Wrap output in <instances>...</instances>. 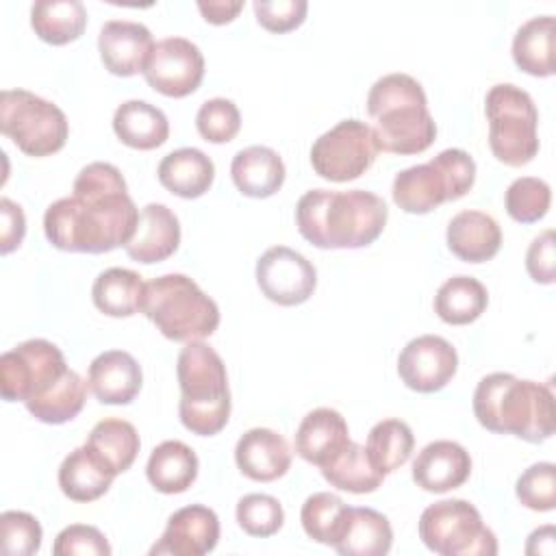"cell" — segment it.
I'll use <instances>...</instances> for the list:
<instances>
[{
    "mask_svg": "<svg viewBox=\"0 0 556 556\" xmlns=\"http://www.w3.org/2000/svg\"><path fill=\"white\" fill-rule=\"evenodd\" d=\"M378 152L371 126L352 117L315 139L311 165L317 176L330 182H348L363 176L374 165Z\"/></svg>",
    "mask_w": 556,
    "mask_h": 556,
    "instance_id": "cell-11",
    "label": "cell"
},
{
    "mask_svg": "<svg viewBox=\"0 0 556 556\" xmlns=\"http://www.w3.org/2000/svg\"><path fill=\"white\" fill-rule=\"evenodd\" d=\"M489 119V148L508 165H528L539 152V113L530 93L513 83L493 85L484 98Z\"/></svg>",
    "mask_w": 556,
    "mask_h": 556,
    "instance_id": "cell-8",
    "label": "cell"
},
{
    "mask_svg": "<svg viewBox=\"0 0 556 556\" xmlns=\"http://www.w3.org/2000/svg\"><path fill=\"white\" fill-rule=\"evenodd\" d=\"M176 376L182 426L198 437L222 432L230 419V389L222 356L204 341H189L178 354Z\"/></svg>",
    "mask_w": 556,
    "mask_h": 556,
    "instance_id": "cell-5",
    "label": "cell"
},
{
    "mask_svg": "<svg viewBox=\"0 0 556 556\" xmlns=\"http://www.w3.org/2000/svg\"><path fill=\"white\" fill-rule=\"evenodd\" d=\"M554 26L552 15H536L519 26L513 37V61L521 72L539 78H547L556 72Z\"/></svg>",
    "mask_w": 556,
    "mask_h": 556,
    "instance_id": "cell-30",
    "label": "cell"
},
{
    "mask_svg": "<svg viewBox=\"0 0 556 556\" xmlns=\"http://www.w3.org/2000/svg\"><path fill=\"white\" fill-rule=\"evenodd\" d=\"M0 252L11 254L17 250L26 235V217L20 204L9 198L0 200Z\"/></svg>",
    "mask_w": 556,
    "mask_h": 556,
    "instance_id": "cell-47",
    "label": "cell"
},
{
    "mask_svg": "<svg viewBox=\"0 0 556 556\" xmlns=\"http://www.w3.org/2000/svg\"><path fill=\"white\" fill-rule=\"evenodd\" d=\"M476 182V161L460 148H447L428 163L402 169L393 178V202L410 215H426L443 202L460 200Z\"/></svg>",
    "mask_w": 556,
    "mask_h": 556,
    "instance_id": "cell-7",
    "label": "cell"
},
{
    "mask_svg": "<svg viewBox=\"0 0 556 556\" xmlns=\"http://www.w3.org/2000/svg\"><path fill=\"white\" fill-rule=\"evenodd\" d=\"M87 387L89 384L74 369H67L48 391L24 404L37 421L59 426L78 417L87 400Z\"/></svg>",
    "mask_w": 556,
    "mask_h": 556,
    "instance_id": "cell-36",
    "label": "cell"
},
{
    "mask_svg": "<svg viewBox=\"0 0 556 556\" xmlns=\"http://www.w3.org/2000/svg\"><path fill=\"white\" fill-rule=\"evenodd\" d=\"M219 541V519L215 510L202 504L178 508L165 526L161 539L152 545L150 554L161 556H202L215 549Z\"/></svg>",
    "mask_w": 556,
    "mask_h": 556,
    "instance_id": "cell-16",
    "label": "cell"
},
{
    "mask_svg": "<svg viewBox=\"0 0 556 556\" xmlns=\"http://www.w3.org/2000/svg\"><path fill=\"white\" fill-rule=\"evenodd\" d=\"M70 367L46 339H28L0 356V393L7 402H28L48 391Z\"/></svg>",
    "mask_w": 556,
    "mask_h": 556,
    "instance_id": "cell-12",
    "label": "cell"
},
{
    "mask_svg": "<svg viewBox=\"0 0 556 556\" xmlns=\"http://www.w3.org/2000/svg\"><path fill=\"white\" fill-rule=\"evenodd\" d=\"M237 523L250 536H274L285 523L282 504L274 495L265 493L243 495L237 502Z\"/></svg>",
    "mask_w": 556,
    "mask_h": 556,
    "instance_id": "cell-40",
    "label": "cell"
},
{
    "mask_svg": "<svg viewBox=\"0 0 556 556\" xmlns=\"http://www.w3.org/2000/svg\"><path fill=\"white\" fill-rule=\"evenodd\" d=\"M378 150L389 154H419L437 139V124L419 80L393 72L378 78L367 93Z\"/></svg>",
    "mask_w": 556,
    "mask_h": 556,
    "instance_id": "cell-4",
    "label": "cell"
},
{
    "mask_svg": "<svg viewBox=\"0 0 556 556\" xmlns=\"http://www.w3.org/2000/svg\"><path fill=\"white\" fill-rule=\"evenodd\" d=\"M195 128L204 141L228 143L241 128V113L232 100L211 98L198 109Z\"/></svg>",
    "mask_w": 556,
    "mask_h": 556,
    "instance_id": "cell-41",
    "label": "cell"
},
{
    "mask_svg": "<svg viewBox=\"0 0 556 556\" xmlns=\"http://www.w3.org/2000/svg\"><path fill=\"white\" fill-rule=\"evenodd\" d=\"M445 241L456 258L465 263H486L502 245V230L489 213L467 208L450 219Z\"/></svg>",
    "mask_w": 556,
    "mask_h": 556,
    "instance_id": "cell-23",
    "label": "cell"
},
{
    "mask_svg": "<svg viewBox=\"0 0 556 556\" xmlns=\"http://www.w3.org/2000/svg\"><path fill=\"white\" fill-rule=\"evenodd\" d=\"M554 526H543L536 528L526 543V554H554L556 545H554Z\"/></svg>",
    "mask_w": 556,
    "mask_h": 556,
    "instance_id": "cell-49",
    "label": "cell"
},
{
    "mask_svg": "<svg viewBox=\"0 0 556 556\" xmlns=\"http://www.w3.org/2000/svg\"><path fill=\"white\" fill-rule=\"evenodd\" d=\"M156 176L169 193L195 200L211 189L215 180V165L211 156L198 148H178L161 159Z\"/></svg>",
    "mask_w": 556,
    "mask_h": 556,
    "instance_id": "cell-25",
    "label": "cell"
},
{
    "mask_svg": "<svg viewBox=\"0 0 556 556\" xmlns=\"http://www.w3.org/2000/svg\"><path fill=\"white\" fill-rule=\"evenodd\" d=\"M0 539L4 554L33 556L41 547L43 530L37 517L24 510H4L0 515Z\"/></svg>",
    "mask_w": 556,
    "mask_h": 556,
    "instance_id": "cell-43",
    "label": "cell"
},
{
    "mask_svg": "<svg viewBox=\"0 0 556 556\" xmlns=\"http://www.w3.org/2000/svg\"><path fill=\"white\" fill-rule=\"evenodd\" d=\"M143 278L126 267H109L98 274L91 287L96 308L109 317H130L139 313L143 300Z\"/></svg>",
    "mask_w": 556,
    "mask_h": 556,
    "instance_id": "cell-32",
    "label": "cell"
},
{
    "mask_svg": "<svg viewBox=\"0 0 556 556\" xmlns=\"http://www.w3.org/2000/svg\"><path fill=\"white\" fill-rule=\"evenodd\" d=\"M143 78L154 91L167 98H185L204 78V56L193 41L165 37L154 43L143 67Z\"/></svg>",
    "mask_w": 556,
    "mask_h": 556,
    "instance_id": "cell-14",
    "label": "cell"
},
{
    "mask_svg": "<svg viewBox=\"0 0 556 556\" xmlns=\"http://www.w3.org/2000/svg\"><path fill=\"white\" fill-rule=\"evenodd\" d=\"M517 500L536 513H547L556 508V465L534 463L530 465L515 484Z\"/></svg>",
    "mask_w": 556,
    "mask_h": 556,
    "instance_id": "cell-42",
    "label": "cell"
},
{
    "mask_svg": "<svg viewBox=\"0 0 556 556\" xmlns=\"http://www.w3.org/2000/svg\"><path fill=\"white\" fill-rule=\"evenodd\" d=\"M458 369L456 348L439 334L410 339L397 356L400 380L417 393L441 391Z\"/></svg>",
    "mask_w": 556,
    "mask_h": 556,
    "instance_id": "cell-15",
    "label": "cell"
},
{
    "mask_svg": "<svg viewBox=\"0 0 556 556\" xmlns=\"http://www.w3.org/2000/svg\"><path fill=\"white\" fill-rule=\"evenodd\" d=\"M350 430L343 415L334 408H315L304 415L295 430V454L317 465L319 469L330 463L348 443H350Z\"/></svg>",
    "mask_w": 556,
    "mask_h": 556,
    "instance_id": "cell-22",
    "label": "cell"
},
{
    "mask_svg": "<svg viewBox=\"0 0 556 556\" xmlns=\"http://www.w3.org/2000/svg\"><path fill=\"white\" fill-rule=\"evenodd\" d=\"M389 208L365 189H311L295 204L300 235L321 250H358L371 245L384 230Z\"/></svg>",
    "mask_w": 556,
    "mask_h": 556,
    "instance_id": "cell-2",
    "label": "cell"
},
{
    "mask_svg": "<svg viewBox=\"0 0 556 556\" xmlns=\"http://www.w3.org/2000/svg\"><path fill=\"white\" fill-rule=\"evenodd\" d=\"M348 508L350 506L330 491L308 495L300 510V521L306 536L324 545H334L343 530Z\"/></svg>",
    "mask_w": 556,
    "mask_h": 556,
    "instance_id": "cell-38",
    "label": "cell"
},
{
    "mask_svg": "<svg viewBox=\"0 0 556 556\" xmlns=\"http://www.w3.org/2000/svg\"><path fill=\"white\" fill-rule=\"evenodd\" d=\"M0 130L24 154L39 159L65 146L70 124L54 102L26 89H4L0 93Z\"/></svg>",
    "mask_w": 556,
    "mask_h": 556,
    "instance_id": "cell-9",
    "label": "cell"
},
{
    "mask_svg": "<svg viewBox=\"0 0 556 556\" xmlns=\"http://www.w3.org/2000/svg\"><path fill=\"white\" fill-rule=\"evenodd\" d=\"M419 539L441 556H495L497 539L467 500H441L419 517Z\"/></svg>",
    "mask_w": 556,
    "mask_h": 556,
    "instance_id": "cell-10",
    "label": "cell"
},
{
    "mask_svg": "<svg viewBox=\"0 0 556 556\" xmlns=\"http://www.w3.org/2000/svg\"><path fill=\"white\" fill-rule=\"evenodd\" d=\"M415 447L413 430L402 419H382L367 434V454L384 476L400 469Z\"/></svg>",
    "mask_w": 556,
    "mask_h": 556,
    "instance_id": "cell-37",
    "label": "cell"
},
{
    "mask_svg": "<svg viewBox=\"0 0 556 556\" xmlns=\"http://www.w3.org/2000/svg\"><path fill=\"white\" fill-rule=\"evenodd\" d=\"M35 35L50 46L76 41L87 28V9L80 0H39L30 7Z\"/></svg>",
    "mask_w": 556,
    "mask_h": 556,
    "instance_id": "cell-31",
    "label": "cell"
},
{
    "mask_svg": "<svg viewBox=\"0 0 556 556\" xmlns=\"http://www.w3.org/2000/svg\"><path fill=\"white\" fill-rule=\"evenodd\" d=\"M235 463L239 471L254 482H274L291 467V450L282 434L269 428H252L243 432L235 445Z\"/></svg>",
    "mask_w": 556,
    "mask_h": 556,
    "instance_id": "cell-19",
    "label": "cell"
},
{
    "mask_svg": "<svg viewBox=\"0 0 556 556\" xmlns=\"http://www.w3.org/2000/svg\"><path fill=\"white\" fill-rule=\"evenodd\" d=\"M526 269L539 285H552L556 280V256H554V230L547 228L532 239L526 252Z\"/></svg>",
    "mask_w": 556,
    "mask_h": 556,
    "instance_id": "cell-46",
    "label": "cell"
},
{
    "mask_svg": "<svg viewBox=\"0 0 556 556\" xmlns=\"http://www.w3.org/2000/svg\"><path fill=\"white\" fill-rule=\"evenodd\" d=\"M180 245V222L165 204L150 202L139 211L132 239L124 245L126 254L137 263H161Z\"/></svg>",
    "mask_w": 556,
    "mask_h": 556,
    "instance_id": "cell-21",
    "label": "cell"
},
{
    "mask_svg": "<svg viewBox=\"0 0 556 556\" xmlns=\"http://www.w3.org/2000/svg\"><path fill=\"white\" fill-rule=\"evenodd\" d=\"M169 341H202L219 326V308L195 280L185 274H165L146 282L141 308Z\"/></svg>",
    "mask_w": 556,
    "mask_h": 556,
    "instance_id": "cell-6",
    "label": "cell"
},
{
    "mask_svg": "<svg viewBox=\"0 0 556 556\" xmlns=\"http://www.w3.org/2000/svg\"><path fill=\"white\" fill-rule=\"evenodd\" d=\"M285 163L280 154L267 146H250L239 150L230 163V178L239 193L248 198H269L285 182Z\"/></svg>",
    "mask_w": 556,
    "mask_h": 556,
    "instance_id": "cell-24",
    "label": "cell"
},
{
    "mask_svg": "<svg viewBox=\"0 0 556 556\" xmlns=\"http://www.w3.org/2000/svg\"><path fill=\"white\" fill-rule=\"evenodd\" d=\"M87 384L102 404H130L143 384L141 365L124 350H106L91 361Z\"/></svg>",
    "mask_w": 556,
    "mask_h": 556,
    "instance_id": "cell-20",
    "label": "cell"
},
{
    "mask_svg": "<svg viewBox=\"0 0 556 556\" xmlns=\"http://www.w3.org/2000/svg\"><path fill=\"white\" fill-rule=\"evenodd\" d=\"M321 476L330 486L356 495L374 493L384 480V473L376 469L367 450L356 441H350L330 463H326Z\"/></svg>",
    "mask_w": 556,
    "mask_h": 556,
    "instance_id": "cell-35",
    "label": "cell"
},
{
    "mask_svg": "<svg viewBox=\"0 0 556 556\" xmlns=\"http://www.w3.org/2000/svg\"><path fill=\"white\" fill-rule=\"evenodd\" d=\"M113 132L128 148L154 150L167 141L169 122L159 106L146 100H126L115 109Z\"/></svg>",
    "mask_w": 556,
    "mask_h": 556,
    "instance_id": "cell-27",
    "label": "cell"
},
{
    "mask_svg": "<svg viewBox=\"0 0 556 556\" xmlns=\"http://www.w3.org/2000/svg\"><path fill=\"white\" fill-rule=\"evenodd\" d=\"M393 543L389 519L365 506H350L343 530L332 545L343 556H384Z\"/></svg>",
    "mask_w": 556,
    "mask_h": 556,
    "instance_id": "cell-26",
    "label": "cell"
},
{
    "mask_svg": "<svg viewBox=\"0 0 556 556\" xmlns=\"http://www.w3.org/2000/svg\"><path fill=\"white\" fill-rule=\"evenodd\" d=\"M256 285L278 306L304 304L317 287L315 265L287 245L267 248L256 261Z\"/></svg>",
    "mask_w": 556,
    "mask_h": 556,
    "instance_id": "cell-13",
    "label": "cell"
},
{
    "mask_svg": "<svg viewBox=\"0 0 556 556\" xmlns=\"http://www.w3.org/2000/svg\"><path fill=\"white\" fill-rule=\"evenodd\" d=\"M85 445L117 476L132 467L141 441L137 428L130 421L109 417L91 428Z\"/></svg>",
    "mask_w": 556,
    "mask_h": 556,
    "instance_id": "cell-33",
    "label": "cell"
},
{
    "mask_svg": "<svg viewBox=\"0 0 556 556\" xmlns=\"http://www.w3.org/2000/svg\"><path fill=\"white\" fill-rule=\"evenodd\" d=\"M154 39L148 26L130 20H109L98 35V52L104 67L115 76L143 72Z\"/></svg>",
    "mask_w": 556,
    "mask_h": 556,
    "instance_id": "cell-17",
    "label": "cell"
},
{
    "mask_svg": "<svg viewBox=\"0 0 556 556\" xmlns=\"http://www.w3.org/2000/svg\"><path fill=\"white\" fill-rule=\"evenodd\" d=\"M198 9L202 13V17L208 22V24H215V26H222V24H228L232 22L239 11L243 9V2L241 0H213V2H204L200 0L198 2Z\"/></svg>",
    "mask_w": 556,
    "mask_h": 556,
    "instance_id": "cell-48",
    "label": "cell"
},
{
    "mask_svg": "<svg viewBox=\"0 0 556 556\" xmlns=\"http://www.w3.org/2000/svg\"><path fill=\"white\" fill-rule=\"evenodd\" d=\"M72 191L46 208L43 232L50 245L63 252L104 254L132 239L139 208L115 165L104 161L85 165Z\"/></svg>",
    "mask_w": 556,
    "mask_h": 556,
    "instance_id": "cell-1",
    "label": "cell"
},
{
    "mask_svg": "<svg viewBox=\"0 0 556 556\" xmlns=\"http://www.w3.org/2000/svg\"><path fill=\"white\" fill-rule=\"evenodd\" d=\"M486 306V287L473 276H452L434 295V313L450 326H467L476 321Z\"/></svg>",
    "mask_w": 556,
    "mask_h": 556,
    "instance_id": "cell-34",
    "label": "cell"
},
{
    "mask_svg": "<svg viewBox=\"0 0 556 556\" xmlns=\"http://www.w3.org/2000/svg\"><path fill=\"white\" fill-rule=\"evenodd\" d=\"M256 22L269 33H289L302 26L306 20V0H256L254 4Z\"/></svg>",
    "mask_w": 556,
    "mask_h": 556,
    "instance_id": "cell-45",
    "label": "cell"
},
{
    "mask_svg": "<svg viewBox=\"0 0 556 556\" xmlns=\"http://www.w3.org/2000/svg\"><path fill=\"white\" fill-rule=\"evenodd\" d=\"M471 404L478 424L495 434H513L528 443H543L556 428L552 389L506 371L484 376L473 391Z\"/></svg>",
    "mask_w": 556,
    "mask_h": 556,
    "instance_id": "cell-3",
    "label": "cell"
},
{
    "mask_svg": "<svg viewBox=\"0 0 556 556\" xmlns=\"http://www.w3.org/2000/svg\"><path fill=\"white\" fill-rule=\"evenodd\" d=\"M115 480V473L98 456L80 445L72 450L59 467V486L72 502H93L102 497Z\"/></svg>",
    "mask_w": 556,
    "mask_h": 556,
    "instance_id": "cell-29",
    "label": "cell"
},
{
    "mask_svg": "<svg viewBox=\"0 0 556 556\" xmlns=\"http://www.w3.org/2000/svg\"><path fill=\"white\" fill-rule=\"evenodd\" d=\"M52 554L54 556H109L111 545L96 526L72 523L56 534Z\"/></svg>",
    "mask_w": 556,
    "mask_h": 556,
    "instance_id": "cell-44",
    "label": "cell"
},
{
    "mask_svg": "<svg viewBox=\"0 0 556 556\" xmlns=\"http://www.w3.org/2000/svg\"><path fill=\"white\" fill-rule=\"evenodd\" d=\"M552 204V189L545 180L536 176H521L515 178L506 193H504V206L510 219L519 224H534L543 219Z\"/></svg>",
    "mask_w": 556,
    "mask_h": 556,
    "instance_id": "cell-39",
    "label": "cell"
},
{
    "mask_svg": "<svg viewBox=\"0 0 556 556\" xmlns=\"http://www.w3.org/2000/svg\"><path fill=\"white\" fill-rule=\"evenodd\" d=\"M198 456L182 441H163L159 443L146 465L148 482L165 495L185 493L198 478Z\"/></svg>",
    "mask_w": 556,
    "mask_h": 556,
    "instance_id": "cell-28",
    "label": "cell"
},
{
    "mask_svg": "<svg viewBox=\"0 0 556 556\" xmlns=\"http://www.w3.org/2000/svg\"><path fill=\"white\" fill-rule=\"evenodd\" d=\"M471 476V456L456 441H432L413 460V480L428 493H447Z\"/></svg>",
    "mask_w": 556,
    "mask_h": 556,
    "instance_id": "cell-18",
    "label": "cell"
}]
</instances>
